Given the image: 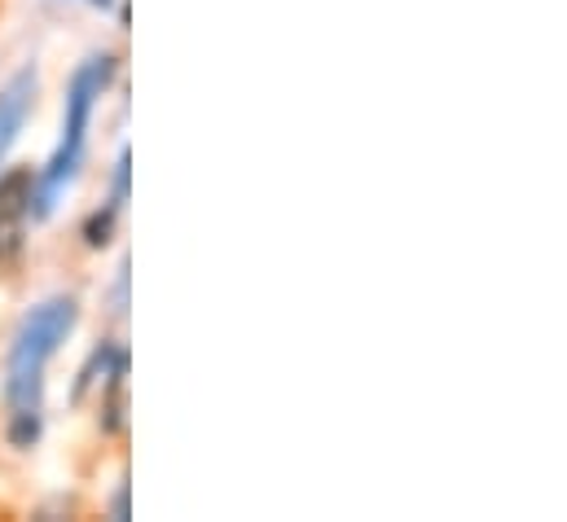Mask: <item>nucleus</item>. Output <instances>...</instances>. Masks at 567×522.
<instances>
[{"label":"nucleus","mask_w":567,"mask_h":522,"mask_svg":"<svg viewBox=\"0 0 567 522\" xmlns=\"http://www.w3.org/2000/svg\"><path fill=\"white\" fill-rule=\"evenodd\" d=\"M115 75H120V58L115 53H93L71 75L66 111H62V140H58L53 158L44 163V171H35V185H31V198H27V220H49L58 194L75 180V171L84 163V140H89V124H93V106L115 84Z\"/></svg>","instance_id":"obj_1"},{"label":"nucleus","mask_w":567,"mask_h":522,"mask_svg":"<svg viewBox=\"0 0 567 522\" xmlns=\"http://www.w3.org/2000/svg\"><path fill=\"white\" fill-rule=\"evenodd\" d=\"M80 321V303L75 294H53L44 299L40 307H31L22 316V325L13 330V343H9V374H35L53 361V352L71 338Z\"/></svg>","instance_id":"obj_2"},{"label":"nucleus","mask_w":567,"mask_h":522,"mask_svg":"<svg viewBox=\"0 0 567 522\" xmlns=\"http://www.w3.org/2000/svg\"><path fill=\"white\" fill-rule=\"evenodd\" d=\"M31 102H35V71H18L9 80V88L0 93V158L9 154V145L18 140V128L27 124L31 115Z\"/></svg>","instance_id":"obj_3"},{"label":"nucleus","mask_w":567,"mask_h":522,"mask_svg":"<svg viewBox=\"0 0 567 522\" xmlns=\"http://www.w3.org/2000/svg\"><path fill=\"white\" fill-rule=\"evenodd\" d=\"M31 185H35V171H31V167H9V171L0 176V216L27 220V198H31Z\"/></svg>","instance_id":"obj_4"},{"label":"nucleus","mask_w":567,"mask_h":522,"mask_svg":"<svg viewBox=\"0 0 567 522\" xmlns=\"http://www.w3.org/2000/svg\"><path fill=\"white\" fill-rule=\"evenodd\" d=\"M97 426H102V435H124L128 430V383H102Z\"/></svg>","instance_id":"obj_5"},{"label":"nucleus","mask_w":567,"mask_h":522,"mask_svg":"<svg viewBox=\"0 0 567 522\" xmlns=\"http://www.w3.org/2000/svg\"><path fill=\"white\" fill-rule=\"evenodd\" d=\"M115 225H120V207H115V202L97 207V211L84 220V229H80L84 247H89V251H106V247L115 242Z\"/></svg>","instance_id":"obj_6"},{"label":"nucleus","mask_w":567,"mask_h":522,"mask_svg":"<svg viewBox=\"0 0 567 522\" xmlns=\"http://www.w3.org/2000/svg\"><path fill=\"white\" fill-rule=\"evenodd\" d=\"M40 435H44V417H40L35 408H18V413H9V430H4L9 448L27 452V448L40 443Z\"/></svg>","instance_id":"obj_7"},{"label":"nucleus","mask_w":567,"mask_h":522,"mask_svg":"<svg viewBox=\"0 0 567 522\" xmlns=\"http://www.w3.org/2000/svg\"><path fill=\"white\" fill-rule=\"evenodd\" d=\"M128 176H133V154H128V149H120L115 171H111V202H115V207H124V202H128Z\"/></svg>","instance_id":"obj_8"},{"label":"nucleus","mask_w":567,"mask_h":522,"mask_svg":"<svg viewBox=\"0 0 567 522\" xmlns=\"http://www.w3.org/2000/svg\"><path fill=\"white\" fill-rule=\"evenodd\" d=\"M111 299H115V307H111V312H115V316H124V312H128V260L115 268V290H111Z\"/></svg>","instance_id":"obj_9"},{"label":"nucleus","mask_w":567,"mask_h":522,"mask_svg":"<svg viewBox=\"0 0 567 522\" xmlns=\"http://www.w3.org/2000/svg\"><path fill=\"white\" fill-rule=\"evenodd\" d=\"M111 519H133V510H128V479L115 488V497H111Z\"/></svg>","instance_id":"obj_10"},{"label":"nucleus","mask_w":567,"mask_h":522,"mask_svg":"<svg viewBox=\"0 0 567 522\" xmlns=\"http://www.w3.org/2000/svg\"><path fill=\"white\" fill-rule=\"evenodd\" d=\"M93 4H97V9H111V4H115V0H93Z\"/></svg>","instance_id":"obj_11"}]
</instances>
